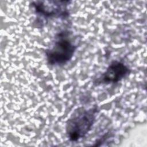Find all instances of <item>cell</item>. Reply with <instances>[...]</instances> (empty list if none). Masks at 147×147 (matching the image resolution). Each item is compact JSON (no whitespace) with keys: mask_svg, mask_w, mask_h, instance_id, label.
Returning a JSON list of instances; mask_svg holds the SVG:
<instances>
[{"mask_svg":"<svg viewBox=\"0 0 147 147\" xmlns=\"http://www.w3.org/2000/svg\"><path fill=\"white\" fill-rule=\"evenodd\" d=\"M96 107L87 110L77 109L66 123V134L71 141H77L84 137L91 130L97 112Z\"/></svg>","mask_w":147,"mask_h":147,"instance_id":"6da1fadb","label":"cell"},{"mask_svg":"<svg viewBox=\"0 0 147 147\" xmlns=\"http://www.w3.org/2000/svg\"><path fill=\"white\" fill-rule=\"evenodd\" d=\"M68 31H62L55 37L52 46L47 49L45 55L49 64L63 65L69 61L77 48L69 37Z\"/></svg>","mask_w":147,"mask_h":147,"instance_id":"7a4b0ae2","label":"cell"},{"mask_svg":"<svg viewBox=\"0 0 147 147\" xmlns=\"http://www.w3.org/2000/svg\"><path fill=\"white\" fill-rule=\"evenodd\" d=\"M68 1H35L32 3L36 14L44 18L66 17L68 16Z\"/></svg>","mask_w":147,"mask_h":147,"instance_id":"3957f363","label":"cell"},{"mask_svg":"<svg viewBox=\"0 0 147 147\" xmlns=\"http://www.w3.org/2000/svg\"><path fill=\"white\" fill-rule=\"evenodd\" d=\"M130 73V69L123 63L118 61H113L103 74L99 82L103 83H116L126 77Z\"/></svg>","mask_w":147,"mask_h":147,"instance_id":"277c9868","label":"cell"}]
</instances>
